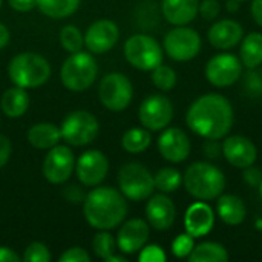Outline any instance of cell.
<instances>
[{"label": "cell", "instance_id": "22", "mask_svg": "<svg viewBox=\"0 0 262 262\" xmlns=\"http://www.w3.org/2000/svg\"><path fill=\"white\" fill-rule=\"evenodd\" d=\"M200 0H163L161 12L164 18L175 26H184L198 15Z\"/></svg>", "mask_w": 262, "mask_h": 262}, {"label": "cell", "instance_id": "34", "mask_svg": "<svg viewBox=\"0 0 262 262\" xmlns=\"http://www.w3.org/2000/svg\"><path fill=\"white\" fill-rule=\"evenodd\" d=\"M193 247H195V238L186 232L183 235H178L173 239V243H172V253H173V256H177L180 259H184V258H189V255L192 253Z\"/></svg>", "mask_w": 262, "mask_h": 262}, {"label": "cell", "instance_id": "46", "mask_svg": "<svg viewBox=\"0 0 262 262\" xmlns=\"http://www.w3.org/2000/svg\"><path fill=\"white\" fill-rule=\"evenodd\" d=\"M9 29L3 25V23H0V49L2 48H5L8 43H9Z\"/></svg>", "mask_w": 262, "mask_h": 262}, {"label": "cell", "instance_id": "27", "mask_svg": "<svg viewBox=\"0 0 262 262\" xmlns=\"http://www.w3.org/2000/svg\"><path fill=\"white\" fill-rule=\"evenodd\" d=\"M229 259L227 249L213 241H206L193 247L192 253L189 255L190 262H224Z\"/></svg>", "mask_w": 262, "mask_h": 262}, {"label": "cell", "instance_id": "37", "mask_svg": "<svg viewBox=\"0 0 262 262\" xmlns=\"http://www.w3.org/2000/svg\"><path fill=\"white\" fill-rule=\"evenodd\" d=\"M140 252L141 253L138 259L141 262H164L167 259L164 250L160 246H144Z\"/></svg>", "mask_w": 262, "mask_h": 262}, {"label": "cell", "instance_id": "47", "mask_svg": "<svg viewBox=\"0 0 262 262\" xmlns=\"http://www.w3.org/2000/svg\"><path fill=\"white\" fill-rule=\"evenodd\" d=\"M239 8H241V2H238V0H227V3H226L227 12H238Z\"/></svg>", "mask_w": 262, "mask_h": 262}, {"label": "cell", "instance_id": "20", "mask_svg": "<svg viewBox=\"0 0 262 262\" xmlns=\"http://www.w3.org/2000/svg\"><path fill=\"white\" fill-rule=\"evenodd\" d=\"M146 218L149 226L155 230H167L173 226L177 218V209L173 201L166 193L150 195L146 206Z\"/></svg>", "mask_w": 262, "mask_h": 262}, {"label": "cell", "instance_id": "8", "mask_svg": "<svg viewBox=\"0 0 262 262\" xmlns=\"http://www.w3.org/2000/svg\"><path fill=\"white\" fill-rule=\"evenodd\" d=\"M61 138L75 147H81L86 144H91L98 132L100 124L95 115H92L88 111H75L71 112L61 123Z\"/></svg>", "mask_w": 262, "mask_h": 262}, {"label": "cell", "instance_id": "3", "mask_svg": "<svg viewBox=\"0 0 262 262\" xmlns=\"http://www.w3.org/2000/svg\"><path fill=\"white\" fill-rule=\"evenodd\" d=\"M183 184L187 193L195 200L212 201L223 195L227 183L224 172L218 166L209 161H196L186 169Z\"/></svg>", "mask_w": 262, "mask_h": 262}, {"label": "cell", "instance_id": "7", "mask_svg": "<svg viewBox=\"0 0 262 262\" xmlns=\"http://www.w3.org/2000/svg\"><path fill=\"white\" fill-rule=\"evenodd\" d=\"M120 192L130 201H144L155 190L154 175L141 163H127L118 172Z\"/></svg>", "mask_w": 262, "mask_h": 262}, {"label": "cell", "instance_id": "31", "mask_svg": "<svg viewBox=\"0 0 262 262\" xmlns=\"http://www.w3.org/2000/svg\"><path fill=\"white\" fill-rule=\"evenodd\" d=\"M177 81H178L177 72L170 66H164L161 63L160 66L152 69V83L160 91H164V92L172 91L177 86Z\"/></svg>", "mask_w": 262, "mask_h": 262}, {"label": "cell", "instance_id": "9", "mask_svg": "<svg viewBox=\"0 0 262 262\" xmlns=\"http://www.w3.org/2000/svg\"><path fill=\"white\" fill-rule=\"evenodd\" d=\"M134 97V88L130 80L120 72L107 74L101 78L98 88V98L101 104L114 112L124 111Z\"/></svg>", "mask_w": 262, "mask_h": 262}, {"label": "cell", "instance_id": "51", "mask_svg": "<svg viewBox=\"0 0 262 262\" xmlns=\"http://www.w3.org/2000/svg\"><path fill=\"white\" fill-rule=\"evenodd\" d=\"M0 6H2V0H0Z\"/></svg>", "mask_w": 262, "mask_h": 262}, {"label": "cell", "instance_id": "44", "mask_svg": "<svg viewBox=\"0 0 262 262\" xmlns=\"http://www.w3.org/2000/svg\"><path fill=\"white\" fill-rule=\"evenodd\" d=\"M20 256L9 247H0V262H18Z\"/></svg>", "mask_w": 262, "mask_h": 262}, {"label": "cell", "instance_id": "39", "mask_svg": "<svg viewBox=\"0 0 262 262\" xmlns=\"http://www.w3.org/2000/svg\"><path fill=\"white\" fill-rule=\"evenodd\" d=\"M60 262H91V256L89 253L81 249V247H72L68 249L63 255H60L58 258Z\"/></svg>", "mask_w": 262, "mask_h": 262}, {"label": "cell", "instance_id": "50", "mask_svg": "<svg viewBox=\"0 0 262 262\" xmlns=\"http://www.w3.org/2000/svg\"><path fill=\"white\" fill-rule=\"evenodd\" d=\"M238 2H247V0H238Z\"/></svg>", "mask_w": 262, "mask_h": 262}, {"label": "cell", "instance_id": "18", "mask_svg": "<svg viewBox=\"0 0 262 262\" xmlns=\"http://www.w3.org/2000/svg\"><path fill=\"white\" fill-rule=\"evenodd\" d=\"M149 235H150L149 223L140 218H134L124 223L121 229L118 230L117 246L121 253L134 255L146 246Z\"/></svg>", "mask_w": 262, "mask_h": 262}, {"label": "cell", "instance_id": "32", "mask_svg": "<svg viewBox=\"0 0 262 262\" xmlns=\"http://www.w3.org/2000/svg\"><path fill=\"white\" fill-rule=\"evenodd\" d=\"M60 43L68 52L74 54V52L81 51V48L84 45V37L77 26L66 25L60 32Z\"/></svg>", "mask_w": 262, "mask_h": 262}, {"label": "cell", "instance_id": "49", "mask_svg": "<svg viewBox=\"0 0 262 262\" xmlns=\"http://www.w3.org/2000/svg\"><path fill=\"white\" fill-rule=\"evenodd\" d=\"M258 189H259V195H261V198H262V181H261V183H259Z\"/></svg>", "mask_w": 262, "mask_h": 262}, {"label": "cell", "instance_id": "1", "mask_svg": "<svg viewBox=\"0 0 262 262\" xmlns=\"http://www.w3.org/2000/svg\"><path fill=\"white\" fill-rule=\"evenodd\" d=\"M235 112L227 97L206 94L198 97L186 114L187 127L201 138L223 140L233 127Z\"/></svg>", "mask_w": 262, "mask_h": 262}, {"label": "cell", "instance_id": "17", "mask_svg": "<svg viewBox=\"0 0 262 262\" xmlns=\"http://www.w3.org/2000/svg\"><path fill=\"white\" fill-rule=\"evenodd\" d=\"M120 38V29L112 20H98L89 26L84 35L86 48L94 54L111 51Z\"/></svg>", "mask_w": 262, "mask_h": 262}, {"label": "cell", "instance_id": "35", "mask_svg": "<svg viewBox=\"0 0 262 262\" xmlns=\"http://www.w3.org/2000/svg\"><path fill=\"white\" fill-rule=\"evenodd\" d=\"M23 259L28 262H49L51 253L49 249L41 243H32L26 247L23 253Z\"/></svg>", "mask_w": 262, "mask_h": 262}, {"label": "cell", "instance_id": "13", "mask_svg": "<svg viewBox=\"0 0 262 262\" xmlns=\"http://www.w3.org/2000/svg\"><path fill=\"white\" fill-rule=\"evenodd\" d=\"M75 158L68 146H54L49 149L43 163V175L52 184L68 181L74 172Z\"/></svg>", "mask_w": 262, "mask_h": 262}, {"label": "cell", "instance_id": "23", "mask_svg": "<svg viewBox=\"0 0 262 262\" xmlns=\"http://www.w3.org/2000/svg\"><path fill=\"white\" fill-rule=\"evenodd\" d=\"M216 200V213L223 223H226L227 226H239L241 223H244L247 216V207L239 196L227 193L220 195Z\"/></svg>", "mask_w": 262, "mask_h": 262}, {"label": "cell", "instance_id": "29", "mask_svg": "<svg viewBox=\"0 0 262 262\" xmlns=\"http://www.w3.org/2000/svg\"><path fill=\"white\" fill-rule=\"evenodd\" d=\"M80 0H37L38 9L51 18H64L72 15Z\"/></svg>", "mask_w": 262, "mask_h": 262}, {"label": "cell", "instance_id": "10", "mask_svg": "<svg viewBox=\"0 0 262 262\" xmlns=\"http://www.w3.org/2000/svg\"><path fill=\"white\" fill-rule=\"evenodd\" d=\"M163 48L172 60L190 61L201 51V37L195 29L189 28L187 25L175 26L166 34Z\"/></svg>", "mask_w": 262, "mask_h": 262}, {"label": "cell", "instance_id": "2", "mask_svg": "<svg viewBox=\"0 0 262 262\" xmlns=\"http://www.w3.org/2000/svg\"><path fill=\"white\" fill-rule=\"evenodd\" d=\"M86 221L98 230H112L123 223L127 215L126 196L112 187L91 190L83 203Z\"/></svg>", "mask_w": 262, "mask_h": 262}, {"label": "cell", "instance_id": "42", "mask_svg": "<svg viewBox=\"0 0 262 262\" xmlns=\"http://www.w3.org/2000/svg\"><path fill=\"white\" fill-rule=\"evenodd\" d=\"M11 152H12V146L9 138L0 134V169L9 161Z\"/></svg>", "mask_w": 262, "mask_h": 262}, {"label": "cell", "instance_id": "28", "mask_svg": "<svg viewBox=\"0 0 262 262\" xmlns=\"http://www.w3.org/2000/svg\"><path fill=\"white\" fill-rule=\"evenodd\" d=\"M150 143L152 137L146 127H132L121 138V146L129 154H141L150 146Z\"/></svg>", "mask_w": 262, "mask_h": 262}, {"label": "cell", "instance_id": "38", "mask_svg": "<svg viewBox=\"0 0 262 262\" xmlns=\"http://www.w3.org/2000/svg\"><path fill=\"white\" fill-rule=\"evenodd\" d=\"M221 11V5L218 0H203L200 2L198 6V14H201V17L204 20H215L220 15Z\"/></svg>", "mask_w": 262, "mask_h": 262}, {"label": "cell", "instance_id": "26", "mask_svg": "<svg viewBox=\"0 0 262 262\" xmlns=\"http://www.w3.org/2000/svg\"><path fill=\"white\" fill-rule=\"evenodd\" d=\"M239 60L244 68L255 69L262 64V34L250 32L239 43Z\"/></svg>", "mask_w": 262, "mask_h": 262}, {"label": "cell", "instance_id": "45", "mask_svg": "<svg viewBox=\"0 0 262 262\" xmlns=\"http://www.w3.org/2000/svg\"><path fill=\"white\" fill-rule=\"evenodd\" d=\"M250 12H252L253 20L256 21V25L262 28V0H253L252 2Z\"/></svg>", "mask_w": 262, "mask_h": 262}, {"label": "cell", "instance_id": "14", "mask_svg": "<svg viewBox=\"0 0 262 262\" xmlns=\"http://www.w3.org/2000/svg\"><path fill=\"white\" fill-rule=\"evenodd\" d=\"M223 157L238 169H246L256 163L258 149L255 143L244 135H227L223 143Z\"/></svg>", "mask_w": 262, "mask_h": 262}, {"label": "cell", "instance_id": "21", "mask_svg": "<svg viewBox=\"0 0 262 262\" xmlns=\"http://www.w3.org/2000/svg\"><path fill=\"white\" fill-rule=\"evenodd\" d=\"M213 226H215V212L207 203L198 201L189 206L184 215V227L189 235H192L193 238L206 236L212 232Z\"/></svg>", "mask_w": 262, "mask_h": 262}, {"label": "cell", "instance_id": "43", "mask_svg": "<svg viewBox=\"0 0 262 262\" xmlns=\"http://www.w3.org/2000/svg\"><path fill=\"white\" fill-rule=\"evenodd\" d=\"M9 5L18 12H28L37 6V0H9Z\"/></svg>", "mask_w": 262, "mask_h": 262}, {"label": "cell", "instance_id": "48", "mask_svg": "<svg viewBox=\"0 0 262 262\" xmlns=\"http://www.w3.org/2000/svg\"><path fill=\"white\" fill-rule=\"evenodd\" d=\"M106 262H126V258H124V256H118V255L114 253Z\"/></svg>", "mask_w": 262, "mask_h": 262}, {"label": "cell", "instance_id": "25", "mask_svg": "<svg viewBox=\"0 0 262 262\" xmlns=\"http://www.w3.org/2000/svg\"><path fill=\"white\" fill-rule=\"evenodd\" d=\"M61 140V130L52 123H38L28 130V141L35 149H51Z\"/></svg>", "mask_w": 262, "mask_h": 262}, {"label": "cell", "instance_id": "11", "mask_svg": "<svg viewBox=\"0 0 262 262\" xmlns=\"http://www.w3.org/2000/svg\"><path fill=\"white\" fill-rule=\"evenodd\" d=\"M243 63L235 54L221 52L213 55L204 69L207 81L215 88H227L235 84L243 75Z\"/></svg>", "mask_w": 262, "mask_h": 262}, {"label": "cell", "instance_id": "6", "mask_svg": "<svg viewBox=\"0 0 262 262\" xmlns=\"http://www.w3.org/2000/svg\"><path fill=\"white\" fill-rule=\"evenodd\" d=\"M126 60L140 71H152L163 63L161 45L147 34H135L124 43Z\"/></svg>", "mask_w": 262, "mask_h": 262}, {"label": "cell", "instance_id": "33", "mask_svg": "<svg viewBox=\"0 0 262 262\" xmlns=\"http://www.w3.org/2000/svg\"><path fill=\"white\" fill-rule=\"evenodd\" d=\"M115 239L111 233H107L106 230L101 232V233H97L95 238H94V252L98 258H101L103 261H107L114 252H115Z\"/></svg>", "mask_w": 262, "mask_h": 262}, {"label": "cell", "instance_id": "4", "mask_svg": "<svg viewBox=\"0 0 262 262\" xmlns=\"http://www.w3.org/2000/svg\"><path fill=\"white\" fill-rule=\"evenodd\" d=\"M8 75L15 86L25 89L38 88L49 80L51 66L45 57L35 52H21L9 61Z\"/></svg>", "mask_w": 262, "mask_h": 262}, {"label": "cell", "instance_id": "19", "mask_svg": "<svg viewBox=\"0 0 262 262\" xmlns=\"http://www.w3.org/2000/svg\"><path fill=\"white\" fill-rule=\"evenodd\" d=\"M243 37H244V29L241 23L233 18H223L215 21L207 32L209 43L220 51H229L238 46Z\"/></svg>", "mask_w": 262, "mask_h": 262}, {"label": "cell", "instance_id": "30", "mask_svg": "<svg viewBox=\"0 0 262 262\" xmlns=\"http://www.w3.org/2000/svg\"><path fill=\"white\" fill-rule=\"evenodd\" d=\"M154 183L161 193H172L183 184V175L175 167H163L154 175Z\"/></svg>", "mask_w": 262, "mask_h": 262}, {"label": "cell", "instance_id": "40", "mask_svg": "<svg viewBox=\"0 0 262 262\" xmlns=\"http://www.w3.org/2000/svg\"><path fill=\"white\" fill-rule=\"evenodd\" d=\"M204 155L209 158V160H218L221 155H223V146L220 143V140H212V138H207L204 146Z\"/></svg>", "mask_w": 262, "mask_h": 262}, {"label": "cell", "instance_id": "12", "mask_svg": "<svg viewBox=\"0 0 262 262\" xmlns=\"http://www.w3.org/2000/svg\"><path fill=\"white\" fill-rule=\"evenodd\" d=\"M138 118L147 130L158 132L166 129L173 118V104L163 94H154L144 98L140 106Z\"/></svg>", "mask_w": 262, "mask_h": 262}, {"label": "cell", "instance_id": "36", "mask_svg": "<svg viewBox=\"0 0 262 262\" xmlns=\"http://www.w3.org/2000/svg\"><path fill=\"white\" fill-rule=\"evenodd\" d=\"M244 89L252 97H259V95H262V72L258 71V68L249 69V72L246 74Z\"/></svg>", "mask_w": 262, "mask_h": 262}, {"label": "cell", "instance_id": "15", "mask_svg": "<svg viewBox=\"0 0 262 262\" xmlns=\"http://www.w3.org/2000/svg\"><path fill=\"white\" fill-rule=\"evenodd\" d=\"M190 140L180 127H166L158 138V150L169 163H183L190 155Z\"/></svg>", "mask_w": 262, "mask_h": 262}, {"label": "cell", "instance_id": "24", "mask_svg": "<svg viewBox=\"0 0 262 262\" xmlns=\"http://www.w3.org/2000/svg\"><path fill=\"white\" fill-rule=\"evenodd\" d=\"M0 106L5 115H8L9 118H18L29 107V95L25 91V88H9L3 92Z\"/></svg>", "mask_w": 262, "mask_h": 262}, {"label": "cell", "instance_id": "5", "mask_svg": "<svg viewBox=\"0 0 262 262\" xmlns=\"http://www.w3.org/2000/svg\"><path fill=\"white\" fill-rule=\"evenodd\" d=\"M98 66L91 54L83 51L74 52L61 66L60 78L66 89L72 92H83L91 88L97 78Z\"/></svg>", "mask_w": 262, "mask_h": 262}, {"label": "cell", "instance_id": "41", "mask_svg": "<svg viewBox=\"0 0 262 262\" xmlns=\"http://www.w3.org/2000/svg\"><path fill=\"white\" fill-rule=\"evenodd\" d=\"M243 177H244V181H246L249 186H252V187H258V186H259V183L262 181L261 169L255 167L253 164L244 169Z\"/></svg>", "mask_w": 262, "mask_h": 262}, {"label": "cell", "instance_id": "16", "mask_svg": "<svg viewBox=\"0 0 262 262\" xmlns=\"http://www.w3.org/2000/svg\"><path fill=\"white\" fill-rule=\"evenodd\" d=\"M75 172L81 184L98 186L109 172V161L100 150H88L75 163Z\"/></svg>", "mask_w": 262, "mask_h": 262}]
</instances>
